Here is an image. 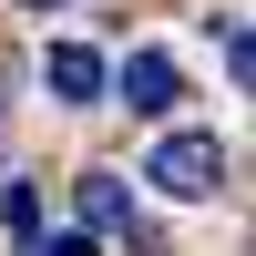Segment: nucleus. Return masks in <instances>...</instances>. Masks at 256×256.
Wrapping results in <instances>:
<instances>
[{
  "label": "nucleus",
  "instance_id": "nucleus-1",
  "mask_svg": "<svg viewBox=\"0 0 256 256\" xmlns=\"http://www.w3.org/2000/svg\"><path fill=\"white\" fill-rule=\"evenodd\" d=\"M144 184H164L174 205H205V195L226 184V144H216V134H164L154 164H144Z\"/></svg>",
  "mask_w": 256,
  "mask_h": 256
},
{
  "label": "nucleus",
  "instance_id": "nucleus-2",
  "mask_svg": "<svg viewBox=\"0 0 256 256\" xmlns=\"http://www.w3.org/2000/svg\"><path fill=\"white\" fill-rule=\"evenodd\" d=\"M113 82H123V102H134V113H174V92H184V72H174L164 52H134Z\"/></svg>",
  "mask_w": 256,
  "mask_h": 256
},
{
  "label": "nucleus",
  "instance_id": "nucleus-3",
  "mask_svg": "<svg viewBox=\"0 0 256 256\" xmlns=\"http://www.w3.org/2000/svg\"><path fill=\"white\" fill-rule=\"evenodd\" d=\"M41 82H52L62 102H92L113 72H102V52H82V41H52V52H41Z\"/></svg>",
  "mask_w": 256,
  "mask_h": 256
},
{
  "label": "nucleus",
  "instance_id": "nucleus-4",
  "mask_svg": "<svg viewBox=\"0 0 256 256\" xmlns=\"http://www.w3.org/2000/svg\"><path fill=\"white\" fill-rule=\"evenodd\" d=\"M72 195H82V226H92V236H134V195H123V174H82Z\"/></svg>",
  "mask_w": 256,
  "mask_h": 256
},
{
  "label": "nucleus",
  "instance_id": "nucleus-5",
  "mask_svg": "<svg viewBox=\"0 0 256 256\" xmlns=\"http://www.w3.org/2000/svg\"><path fill=\"white\" fill-rule=\"evenodd\" d=\"M0 226H10L20 246H41V184H10V195H0Z\"/></svg>",
  "mask_w": 256,
  "mask_h": 256
},
{
  "label": "nucleus",
  "instance_id": "nucleus-6",
  "mask_svg": "<svg viewBox=\"0 0 256 256\" xmlns=\"http://www.w3.org/2000/svg\"><path fill=\"white\" fill-rule=\"evenodd\" d=\"M31 256H92V236H52V246H31Z\"/></svg>",
  "mask_w": 256,
  "mask_h": 256
},
{
  "label": "nucleus",
  "instance_id": "nucleus-7",
  "mask_svg": "<svg viewBox=\"0 0 256 256\" xmlns=\"http://www.w3.org/2000/svg\"><path fill=\"white\" fill-rule=\"evenodd\" d=\"M20 10H52V0H20Z\"/></svg>",
  "mask_w": 256,
  "mask_h": 256
},
{
  "label": "nucleus",
  "instance_id": "nucleus-8",
  "mask_svg": "<svg viewBox=\"0 0 256 256\" xmlns=\"http://www.w3.org/2000/svg\"><path fill=\"white\" fill-rule=\"evenodd\" d=\"M0 82H10V72H0Z\"/></svg>",
  "mask_w": 256,
  "mask_h": 256
}]
</instances>
